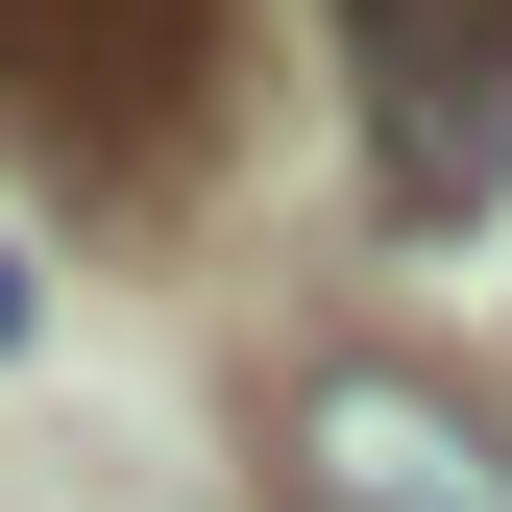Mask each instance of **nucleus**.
<instances>
[{"instance_id": "3", "label": "nucleus", "mask_w": 512, "mask_h": 512, "mask_svg": "<svg viewBox=\"0 0 512 512\" xmlns=\"http://www.w3.org/2000/svg\"><path fill=\"white\" fill-rule=\"evenodd\" d=\"M269 464H293V512H512V439L439 366H293Z\"/></svg>"}, {"instance_id": "4", "label": "nucleus", "mask_w": 512, "mask_h": 512, "mask_svg": "<svg viewBox=\"0 0 512 512\" xmlns=\"http://www.w3.org/2000/svg\"><path fill=\"white\" fill-rule=\"evenodd\" d=\"M25 317H49V269H25V244H0V342H25Z\"/></svg>"}, {"instance_id": "1", "label": "nucleus", "mask_w": 512, "mask_h": 512, "mask_svg": "<svg viewBox=\"0 0 512 512\" xmlns=\"http://www.w3.org/2000/svg\"><path fill=\"white\" fill-rule=\"evenodd\" d=\"M196 74H220V0H0V122L74 196L196 171Z\"/></svg>"}, {"instance_id": "2", "label": "nucleus", "mask_w": 512, "mask_h": 512, "mask_svg": "<svg viewBox=\"0 0 512 512\" xmlns=\"http://www.w3.org/2000/svg\"><path fill=\"white\" fill-rule=\"evenodd\" d=\"M366 25V171L391 220H488L512 196V0H342Z\"/></svg>"}]
</instances>
